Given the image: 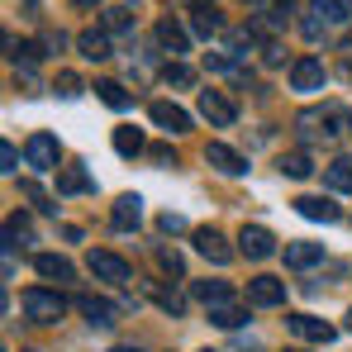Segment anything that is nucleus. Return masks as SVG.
<instances>
[{"label":"nucleus","instance_id":"nucleus-1","mask_svg":"<svg viewBox=\"0 0 352 352\" xmlns=\"http://www.w3.org/2000/svg\"><path fill=\"white\" fill-rule=\"evenodd\" d=\"M24 314L29 319H38V324H58L62 314H67V300H62L58 291H24Z\"/></svg>","mask_w":352,"mask_h":352},{"label":"nucleus","instance_id":"nucleus-2","mask_svg":"<svg viewBox=\"0 0 352 352\" xmlns=\"http://www.w3.org/2000/svg\"><path fill=\"white\" fill-rule=\"evenodd\" d=\"M58 157H62V148H58L53 133H34V138L24 143V162L38 167V172H58Z\"/></svg>","mask_w":352,"mask_h":352},{"label":"nucleus","instance_id":"nucleus-3","mask_svg":"<svg viewBox=\"0 0 352 352\" xmlns=\"http://www.w3.org/2000/svg\"><path fill=\"white\" fill-rule=\"evenodd\" d=\"M238 252L252 257V262H267V257L276 252V238H272V229H262V224H243V234H238Z\"/></svg>","mask_w":352,"mask_h":352},{"label":"nucleus","instance_id":"nucleus-4","mask_svg":"<svg viewBox=\"0 0 352 352\" xmlns=\"http://www.w3.org/2000/svg\"><path fill=\"white\" fill-rule=\"evenodd\" d=\"M200 115L210 119L214 129H229L238 119V110H234V100H229L224 91H200Z\"/></svg>","mask_w":352,"mask_h":352},{"label":"nucleus","instance_id":"nucleus-5","mask_svg":"<svg viewBox=\"0 0 352 352\" xmlns=\"http://www.w3.org/2000/svg\"><path fill=\"white\" fill-rule=\"evenodd\" d=\"M86 267H91L96 281H129V262L115 257V252H105V248H96V252L86 257Z\"/></svg>","mask_w":352,"mask_h":352},{"label":"nucleus","instance_id":"nucleus-6","mask_svg":"<svg viewBox=\"0 0 352 352\" xmlns=\"http://www.w3.org/2000/svg\"><path fill=\"white\" fill-rule=\"evenodd\" d=\"M195 252H200V257H210L214 267L234 262V248H229V238L219 234V229H195Z\"/></svg>","mask_w":352,"mask_h":352},{"label":"nucleus","instance_id":"nucleus-7","mask_svg":"<svg viewBox=\"0 0 352 352\" xmlns=\"http://www.w3.org/2000/svg\"><path fill=\"white\" fill-rule=\"evenodd\" d=\"M148 119H153L157 129H167V133H186V129H190V115H186L181 105H172V100H153V105H148Z\"/></svg>","mask_w":352,"mask_h":352},{"label":"nucleus","instance_id":"nucleus-8","mask_svg":"<svg viewBox=\"0 0 352 352\" xmlns=\"http://www.w3.org/2000/svg\"><path fill=\"white\" fill-rule=\"evenodd\" d=\"M286 324H291V333H300L305 343H333V324H324L314 314H286Z\"/></svg>","mask_w":352,"mask_h":352},{"label":"nucleus","instance_id":"nucleus-9","mask_svg":"<svg viewBox=\"0 0 352 352\" xmlns=\"http://www.w3.org/2000/svg\"><path fill=\"white\" fill-rule=\"evenodd\" d=\"M248 300L252 305H286V281H276V276H252L248 281Z\"/></svg>","mask_w":352,"mask_h":352},{"label":"nucleus","instance_id":"nucleus-10","mask_svg":"<svg viewBox=\"0 0 352 352\" xmlns=\"http://www.w3.org/2000/svg\"><path fill=\"white\" fill-rule=\"evenodd\" d=\"M324 76H329V72H324V62H319V58H300L291 67V86H295V91H319Z\"/></svg>","mask_w":352,"mask_h":352},{"label":"nucleus","instance_id":"nucleus-11","mask_svg":"<svg viewBox=\"0 0 352 352\" xmlns=\"http://www.w3.org/2000/svg\"><path fill=\"white\" fill-rule=\"evenodd\" d=\"M205 162H210L214 172H224V176H243L248 172V162L238 157L229 143H210V148H205Z\"/></svg>","mask_w":352,"mask_h":352},{"label":"nucleus","instance_id":"nucleus-12","mask_svg":"<svg viewBox=\"0 0 352 352\" xmlns=\"http://www.w3.org/2000/svg\"><path fill=\"white\" fill-rule=\"evenodd\" d=\"M157 43H162V53H172V58L190 53V34H186L176 19H157Z\"/></svg>","mask_w":352,"mask_h":352},{"label":"nucleus","instance_id":"nucleus-13","mask_svg":"<svg viewBox=\"0 0 352 352\" xmlns=\"http://www.w3.org/2000/svg\"><path fill=\"white\" fill-rule=\"evenodd\" d=\"M76 48H81V58H91V62H105L110 53H115L105 29H81V34H76Z\"/></svg>","mask_w":352,"mask_h":352},{"label":"nucleus","instance_id":"nucleus-14","mask_svg":"<svg viewBox=\"0 0 352 352\" xmlns=\"http://www.w3.org/2000/svg\"><path fill=\"white\" fill-rule=\"evenodd\" d=\"M34 272H38L43 281H72V276H76V267H72L67 257H58V252H38V257H34Z\"/></svg>","mask_w":352,"mask_h":352},{"label":"nucleus","instance_id":"nucleus-15","mask_svg":"<svg viewBox=\"0 0 352 352\" xmlns=\"http://www.w3.org/2000/svg\"><path fill=\"white\" fill-rule=\"evenodd\" d=\"M76 309H81L96 329H110V324H115V305L100 300V295H76Z\"/></svg>","mask_w":352,"mask_h":352},{"label":"nucleus","instance_id":"nucleus-16","mask_svg":"<svg viewBox=\"0 0 352 352\" xmlns=\"http://www.w3.org/2000/svg\"><path fill=\"white\" fill-rule=\"evenodd\" d=\"M110 219H115V229H138V219H143V195H119Z\"/></svg>","mask_w":352,"mask_h":352},{"label":"nucleus","instance_id":"nucleus-17","mask_svg":"<svg viewBox=\"0 0 352 352\" xmlns=\"http://www.w3.org/2000/svg\"><path fill=\"white\" fill-rule=\"evenodd\" d=\"M295 210H300L305 219H324V224H333V219H338V205H333L329 195H300V200H295Z\"/></svg>","mask_w":352,"mask_h":352},{"label":"nucleus","instance_id":"nucleus-18","mask_svg":"<svg viewBox=\"0 0 352 352\" xmlns=\"http://www.w3.org/2000/svg\"><path fill=\"white\" fill-rule=\"evenodd\" d=\"M343 10H348L343 0H314V5H309V14H314V19H309L305 29L319 38V29H324V24H338V19H343Z\"/></svg>","mask_w":352,"mask_h":352},{"label":"nucleus","instance_id":"nucleus-19","mask_svg":"<svg viewBox=\"0 0 352 352\" xmlns=\"http://www.w3.org/2000/svg\"><path fill=\"white\" fill-rule=\"evenodd\" d=\"M314 262H324V243H286V267L305 272Z\"/></svg>","mask_w":352,"mask_h":352},{"label":"nucleus","instance_id":"nucleus-20","mask_svg":"<svg viewBox=\"0 0 352 352\" xmlns=\"http://www.w3.org/2000/svg\"><path fill=\"white\" fill-rule=\"evenodd\" d=\"M190 29H195L200 38H214V34L224 29V19H219L214 5H195V10H190Z\"/></svg>","mask_w":352,"mask_h":352},{"label":"nucleus","instance_id":"nucleus-21","mask_svg":"<svg viewBox=\"0 0 352 352\" xmlns=\"http://www.w3.org/2000/svg\"><path fill=\"white\" fill-rule=\"evenodd\" d=\"M190 295H195L205 309H210V305H224V300H229V281H195Z\"/></svg>","mask_w":352,"mask_h":352},{"label":"nucleus","instance_id":"nucleus-22","mask_svg":"<svg viewBox=\"0 0 352 352\" xmlns=\"http://www.w3.org/2000/svg\"><path fill=\"white\" fill-rule=\"evenodd\" d=\"M281 172L291 176V181H305V176L314 172V157H309L305 148H295V153H286V157H281Z\"/></svg>","mask_w":352,"mask_h":352},{"label":"nucleus","instance_id":"nucleus-23","mask_svg":"<svg viewBox=\"0 0 352 352\" xmlns=\"http://www.w3.org/2000/svg\"><path fill=\"white\" fill-rule=\"evenodd\" d=\"M243 319H248V309H238L229 300H224V305H210V324H214V329H238Z\"/></svg>","mask_w":352,"mask_h":352},{"label":"nucleus","instance_id":"nucleus-24","mask_svg":"<svg viewBox=\"0 0 352 352\" xmlns=\"http://www.w3.org/2000/svg\"><path fill=\"white\" fill-rule=\"evenodd\" d=\"M324 181H329L333 190H352V157H333V162L324 167Z\"/></svg>","mask_w":352,"mask_h":352},{"label":"nucleus","instance_id":"nucleus-25","mask_svg":"<svg viewBox=\"0 0 352 352\" xmlns=\"http://www.w3.org/2000/svg\"><path fill=\"white\" fill-rule=\"evenodd\" d=\"M58 190L62 195H81V190H91V176L81 172V167H62L58 172Z\"/></svg>","mask_w":352,"mask_h":352},{"label":"nucleus","instance_id":"nucleus-26","mask_svg":"<svg viewBox=\"0 0 352 352\" xmlns=\"http://www.w3.org/2000/svg\"><path fill=\"white\" fill-rule=\"evenodd\" d=\"M96 96H100L110 110H129V105H133V96H129L119 81H100V86H96Z\"/></svg>","mask_w":352,"mask_h":352},{"label":"nucleus","instance_id":"nucleus-27","mask_svg":"<svg viewBox=\"0 0 352 352\" xmlns=\"http://www.w3.org/2000/svg\"><path fill=\"white\" fill-rule=\"evenodd\" d=\"M324 124H329V129H324L329 138H348L352 133V110H338V105H333V110H324Z\"/></svg>","mask_w":352,"mask_h":352},{"label":"nucleus","instance_id":"nucleus-28","mask_svg":"<svg viewBox=\"0 0 352 352\" xmlns=\"http://www.w3.org/2000/svg\"><path fill=\"white\" fill-rule=\"evenodd\" d=\"M115 153L119 157H138L143 153V133L138 129H115Z\"/></svg>","mask_w":352,"mask_h":352},{"label":"nucleus","instance_id":"nucleus-29","mask_svg":"<svg viewBox=\"0 0 352 352\" xmlns=\"http://www.w3.org/2000/svg\"><path fill=\"white\" fill-rule=\"evenodd\" d=\"M5 48H10V58L24 62V67H34V62L43 58V48H38V43H19V38H5Z\"/></svg>","mask_w":352,"mask_h":352},{"label":"nucleus","instance_id":"nucleus-30","mask_svg":"<svg viewBox=\"0 0 352 352\" xmlns=\"http://www.w3.org/2000/svg\"><path fill=\"white\" fill-rule=\"evenodd\" d=\"M162 81L186 91V86H195V72H190V67H181V62H167V67H162Z\"/></svg>","mask_w":352,"mask_h":352},{"label":"nucleus","instance_id":"nucleus-31","mask_svg":"<svg viewBox=\"0 0 352 352\" xmlns=\"http://www.w3.org/2000/svg\"><path fill=\"white\" fill-rule=\"evenodd\" d=\"M105 29H115V34L133 29V10H129V5H110V10H105Z\"/></svg>","mask_w":352,"mask_h":352},{"label":"nucleus","instance_id":"nucleus-32","mask_svg":"<svg viewBox=\"0 0 352 352\" xmlns=\"http://www.w3.org/2000/svg\"><path fill=\"white\" fill-rule=\"evenodd\" d=\"M5 238H10L5 248H14V243H29V238H34L29 219H24V214H10V224H5Z\"/></svg>","mask_w":352,"mask_h":352},{"label":"nucleus","instance_id":"nucleus-33","mask_svg":"<svg viewBox=\"0 0 352 352\" xmlns=\"http://www.w3.org/2000/svg\"><path fill=\"white\" fill-rule=\"evenodd\" d=\"M157 267H162V272H172V276L186 272V262H181V252H176V248H157Z\"/></svg>","mask_w":352,"mask_h":352},{"label":"nucleus","instance_id":"nucleus-34","mask_svg":"<svg viewBox=\"0 0 352 352\" xmlns=\"http://www.w3.org/2000/svg\"><path fill=\"white\" fill-rule=\"evenodd\" d=\"M19 195H24V200H34V210H53V205H48V195H43V186H38V181H19Z\"/></svg>","mask_w":352,"mask_h":352},{"label":"nucleus","instance_id":"nucleus-35","mask_svg":"<svg viewBox=\"0 0 352 352\" xmlns=\"http://www.w3.org/2000/svg\"><path fill=\"white\" fill-rule=\"evenodd\" d=\"M53 91H58L62 100H76V96H81V76H72V72H62V76H58V86H53Z\"/></svg>","mask_w":352,"mask_h":352},{"label":"nucleus","instance_id":"nucleus-36","mask_svg":"<svg viewBox=\"0 0 352 352\" xmlns=\"http://www.w3.org/2000/svg\"><path fill=\"white\" fill-rule=\"evenodd\" d=\"M0 172H5V176L19 172V153H14V143H0Z\"/></svg>","mask_w":352,"mask_h":352},{"label":"nucleus","instance_id":"nucleus-37","mask_svg":"<svg viewBox=\"0 0 352 352\" xmlns=\"http://www.w3.org/2000/svg\"><path fill=\"white\" fill-rule=\"evenodd\" d=\"M153 295H157V305H162L167 314H181V309H186V305H181V295H172V291H153Z\"/></svg>","mask_w":352,"mask_h":352},{"label":"nucleus","instance_id":"nucleus-38","mask_svg":"<svg viewBox=\"0 0 352 352\" xmlns=\"http://www.w3.org/2000/svg\"><path fill=\"white\" fill-rule=\"evenodd\" d=\"M157 229H162V234H181V229H186V219H181V214H172V210H167V214H162V219H157Z\"/></svg>","mask_w":352,"mask_h":352},{"label":"nucleus","instance_id":"nucleus-39","mask_svg":"<svg viewBox=\"0 0 352 352\" xmlns=\"http://www.w3.org/2000/svg\"><path fill=\"white\" fill-rule=\"evenodd\" d=\"M205 67H210V72H234V58H224V53H205Z\"/></svg>","mask_w":352,"mask_h":352},{"label":"nucleus","instance_id":"nucleus-40","mask_svg":"<svg viewBox=\"0 0 352 352\" xmlns=\"http://www.w3.org/2000/svg\"><path fill=\"white\" fill-rule=\"evenodd\" d=\"M76 5H105V0H76Z\"/></svg>","mask_w":352,"mask_h":352},{"label":"nucleus","instance_id":"nucleus-41","mask_svg":"<svg viewBox=\"0 0 352 352\" xmlns=\"http://www.w3.org/2000/svg\"><path fill=\"white\" fill-rule=\"evenodd\" d=\"M110 352H138V348H110Z\"/></svg>","mask_w":352,"mask_h":352},{"label":"nucleus","instance_id":"nucleus-42","mask_svg":"<svg viewBox=\"0 0 352 352\" xmlns=\"http://www.w3.org/2000/svg\"><path fill=\"white\" fill-rule=\"evenodd\" d=\"M248 5H267V0H248Z\"/></svg>","mask_w":352,"mask_h":352},{"label":"nucleus","instance_id":"nucleus-43","mask_svg":"<svg viewBox=\"0 0 352 352\" xmlns=\"http://www.w3.org/2000/svg\"><path fill=\"white\" fill-rule=\"evenodd\" d=\"M348 329H352V309H348Z\"/></svg>","mask_w":352,"mask_h":352},{"label":"nucleus","instance_id":"nucleus-44","mask_svg":"<svg viewBox=\"0 0 352 352\" xmlns=\"http://www.w3.org/2000/svg\"><path fill=\"white\" fill-rule=\"evenodd\" d=\"M286 352H305V348H286Z\"/></svg>","mask_w":352,"mask_h":352},{"label":"nucleus","instance_id":"nucleus-45","mask_svg":"<svg viewBox=\"0 0 352 352\" xmlns=\"http://www.w3.org/2000/svg\"><path fill=\"white\" fill-rule=\"evenodd\" d=\"M348 76H352V58H348Z\"/></svg>","mask_w":352,"mask_h":352},{"label":"nucleus","instance_id":"nucleus-46","mask_svg":"<svg viewBox=\"0 0 352 352\" xmlns=\"http://www.w3.org/2000/svg\"><path fill=\"white\" fill-rule=\"evenodd\" d=\"M348 10H352V0H348Z\"/></svg>","mask_w":352,"mask_h":352},{"label":"nucleus","instance_id":"nucleus-47","mask_svg":"<svg viewBox=\"0 0 352 352\" xmlns=\"http://www.w3.org/2000/svg\"><path fill=\"white\" fill-rule=\"evenodd\" d=\"M24 352H29V348H24Z\"/></svg>","mask_w":352,"mask_h":352}]
</instances>
